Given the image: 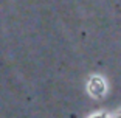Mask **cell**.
<instances>
[{"label": "cell", "instance_id": "obj_1", "mask_svg": "<svg viewBox=\"0 0 121 118\" xmlns=\"http://www.w3.org/2000/svg\"><path fill=\"white\" fill-rule=\"evenodd\" d=\"M120 118H121V117H120Z\"/></svg>", "mask_w": 121, "mask_h": 118}]
</instances>
